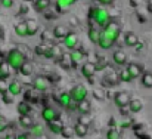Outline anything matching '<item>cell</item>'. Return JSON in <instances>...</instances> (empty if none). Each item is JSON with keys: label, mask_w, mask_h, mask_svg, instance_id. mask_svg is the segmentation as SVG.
I'll return each mask as SVG.
<instances>
[{"label": "cell", "mask_w": 152, "mask_h": 139, "mask_svg": "<svg viewBox=\"0 0 152 139\" xmlns=\"http://www.w3.org/2000/svg\"><path fill=\"white\" fill-rule=\"evenodd\" d=\"M95 67H96V71H103L106 67H108V61L105 56H99L98 61L95 62Z\"/></svg>", "instance_id": "obj_40"}, {"label": "cell", "mask_w": 152, "mask_h": 139, "mask_svg": "<svg viewBox=\"0 0 152 139\" xmlns=\"http://www.w3.org/2000/svg\"><path fill=\"white\" fill-rule=\"evenodd\" d=\"M19 124L24 127V129H30L33 124H34V120L31 118V115H19Z\"/></svg>", "instance_id": "obj_36"}, {"label": "cell", "mask_w": 152, "mask_h": 139, "mask_svg": "<svg viewBox=\"0 0 152 139\" xmlns=\"http://www.w3.org/2000/svg\"><path fill=\"white\" fill-rule=\"evenodd\" d=\"M133 47L136 49V52H143V50H145V43H142V42L139 40V42H137Z\"/></svg>", "instance_id": "obj_50"}, {"label": "cell", "mask_w": 152, "mask_h": 139, "mask_svg": "<svg viewBox=\"0 0 152 139\" xmlns=\"http://www.w3.org/2000/svg\"><path fill=\"white\" fill-rule=\"evenodd\" d=\"M58 62L61 64V67H62V68H66V70H68V68H72V65H71V61H69V56H65V55H62V56H61V59H59Z\"/></svg>", "instance_id": "obj_43"}, {"label": "cell", "mask_w": 152, "mask_h": 139, "mask_svg": "<svg viewBox=\"0 0 152 139\" xmlns=\"http://www.w3.org/2000/svg\"><path fill=\"white\" fill-rule=\"evenodd\" d=\"M140 83H142V86H143V88H146V89H152V73H149V71L142 73Z\"/></svg>", "instance_id": "obj_33"}, {"label": "cell", "mask_w": 152, "mask_h": 139, "mask_svg": "<svg viewBox=\"0 0 152 139\" xmlns=\"http://www.w3.org/2000/svg\"><path fill=\"white\" fill-rule=\"evenodd\" d=\"M93 96H95L98 101H102V99L105 98V92H103L102 89H95V90H93Z\"/></svg>", "instance_id": "obj_48"}, {"label": "cell", "mask_w": 152, "mask_h": 139, "mask_svg": "<svg viewBox=\"0 0 152 139\" xmlns=\"http://www.w3.org/2000/svg\"><path fill=\"white\" fill-rule=\"evenodd\" d=\"M112 59H114V64H117V65H120V67H123V65L127 64V55H126V52L121 50V49H118V50H115V52L112 53Z\"/></svg>", "instance_id": "obj_15"}, {"label": "cell", "mask_w": 152, "mask_h": 139, "mask_svg": "<svg viewBox=\"0 0 152 139\" xmlns=\"http://www.w3.org/2000/svg\"><path fill=\"white\" fill-rule=\"evenodd\" d=\"M43 132H45V127H43V124H40V123H34V124L30 127V135L34 136V138L43 136Z\"/></svg>", "instance_id": "obj_31"}, {"label": "cell", "mask_w": 152, "mask_h": 139, "mask_svg": "<svg viewBox=\"0 0 152 139\" xmlns=\"http://www.w3.org/2000/svg\"><path fill=\"white\" fill-rule=\"evenodd\" d=\"M130 99H132L130 98V93H127V92H118V93H115V96H114V102H115V105L118 108H126L129 105Z\"/></svg>", "instance_id": "obj_9"}, {"label": "cell", "mask_w": 152, "mask_h": 139, "mask_svg": "<svg viewBox=\"0 0 152 139\" xmlns=\"http://www.w3.org/2000/svg\"><path fill=\"white\" fill-rule=\"evenodd\" d=\"M10 74H12V68L7 65V62H6L4 59L0 61V79L7 80V79L10 77Z\"/></svg>", "instance_id": "obj_24"}, {"label": "cell", "mask_w": 152, "mask_h": 139, "mask_svg": "<svg viewBox=\"0 0 152 139\" xmlns=\"http://www.w3.org/2000/svg\"><path fill=\"white\" fill-rule=\"evenodd\" d=\"M3 139H15V135H6Z\"/></svg>", "instance_id": "obj_56"}, {"label": "cell", "mask_w": 152, "mask_h": 139, "mask_svg": "<svg viewBox=\"0 0 152 139\" xmlns=\"http://www.w3.org/2000/svg\"><path fill=\"white\" fill-rule=\"evenodd\" d=\"M22 76H25V77H28V76H31L33 73H34V67H33V64L31 62H28V61H25L24 64H22V67L18 70Z\"/></svg>", "instance_id": "obj_32"}, {"label": "cell", "mask_w": 152, "mask_h": 139, "mask_svg": "<svg viewBox=\"0 0 152 139\" xmlns=\"http://www.w3.org/2000/svg\"><path fill=\"white\" fill-rule=\"evenodd\" d=\"M89 19H92L98 27H103L108 21H111L109 18V12L103 7V6H92L89 9Z\"/></svg>", "instance_id": "obj_2"}, {"label": "cell", "mask_w": 152, "mask_h": 139, "mask_svg": "<svg viewBox=\"0 0 152 139\" xmlns=\"http://www.w3.org/2000/svg\"><path fill=\"white\" fill-rule=\"evenodd\" d=\"M106 139H123L121 130H118L117 127H109L106 132Z\"/></svg>", "instance_id": "obj_37"}, {"label": "cell", "mask_w": 152, "mask_h": 139, "mask_svg": "<svg viewBox=\"0 0 152 139\" xmlns=\"http://www.w3.org/2000/svg\"><path fill=\"white\" fill-rule=\"evenodd\" d=\"M71 22H72V25H78V22H77L75 18H71Z\"/></svg>", "instance_id": "obj_57"}, {"label": "cell", "mask_w": 152, "mask_h": 139, "mask_svg": "<svg viewBox=\"0 0 152 139\" xmlns=\"http://www.w3.org/2000/svg\"><path fill=\"white\" fill-rule=\"evenodd\" d=\"M137 42H139V36H137L136 33H133V31H127V33L124 34V43H126L127 46L133 47Z\"/></svg>", "instance_id": "obj_26"}, {"label": "cell", "mask_w": 152, "mask_h": 139, "mask_svg": "<svg viewBox=\"0 0 152 139\" xmlns=\"http://www.w3.org/2000/svg\"><path fill=\"white\" fill-rule=\"evenodd\" d=\"M72 129H74V136H78V138H84L89 133V126H86L83 123H78V121L75 123V126Z\"/></svg>", "instance_id": "obj_19"}, {"label": "cell", "mask_w": 152, "mask_h": 139, "mask_svg": "<svg viewBox=\"0 0 152 139\" xmlns=\"http://www.w3.org/2000/svg\"><path fill=\"white\" fill-rule=\"evenodd\" d=\"M99 34H101V28H99V27H95V25H90V27H89L87 37H89V40H90L93 45H98Z\"/></svg>", "instance_id": "obj_17"}, {"label": "cell", "mask_w": 152, "mask_h": 139, "mask_svg": "<svg viewBox=\"0 0 152 139\" xmlns=\"http://www.w3.org/2000/svg\"><path fill=\"white\" fill-rule=\"evenodd\" d=\"M43 15H45L48 19H55V18H56V13H55V12H53V13H50V12L45 10V12H43Z\"/></svg>", "instance_id": "obj_53"}, {"label": "cell", "mask_w": 152, "mask_h": 139, "mask_svg": "<svg viewBox=\"0 0 152 139\" xmlns=\"http://www.w3.org/2000/svg\"><path fill=\"white\" fill-rule=\"evenodd\" d=\"M148 10L152 13V1H149V3H148Z\"/></svg>", "instance_id": "obj_58"}, {"label": "cell", "mask_w": 152, "mask_h": 139, "mask_svg": "<svg viewBox=\"0 0 152 139\" xmlns=\"http://www.w3.org/2000/svg\"><path fill=\"white\" fill-rule=\"evenodd\" d=\"M24 101L28 102V104H37L40 101V96L36 95V92H31V90H27L24 93Z\"/></svg>", "instance_id": "obj_35"}, {"label": "cell", "mask_w": 152, "mask_h": 139, "mask_svg": "<svg viewBox=\"0 0 152 139\" xmlns=\"http://www.w3.org/2000/svg\"><path fill=\"white\" fill-rule=\"evenodd\" d=\"M34 9L39 13H43L45 10H48L50 7V0H34Z\"/></svg>", "instance_id": "obj_29"}, {"label": "cell", "mask_w": 152, "mask_h": 139, "mask_svg": "<svg viewBox=\"0 0 152 139\" xmlns=\"http://www.w3.org/2000/svg\"><path fill=\"white\" fill-rule=\"evenodd\" d=\"M59 135H61L62 138H65V139H71L72 136H74V129L69 127V126H64Z\"/></svg>", "instance_id": "obj_41"}, {"label": "cell", "mask_w": 152, "mask_h": 139, "mask_svg": "<svg viewBox=\"0 0 152 139\" xmlns=\"http://www.w3.org/2000/svg\"><path fill=\"white\" fill-rule=\"evenodd\" d=\"M115 0H98V3L102 4V6H109V4H112Z\"/></svg>", "instance_id": "obj_52"}, {"label": "cell", "mask_w": 152, "mask_h": 139, "mask_svg": "<svg viewBox=\"0 0 152 139\" xmlns=\"http://www.w3.org/2000/svg\"><path fill=\"white\" fill-rule=\"evenodd\" d=\"M40 115H42L43 121L49 123V121H52V120L58 118V111H56V110H55L53 107H49V105H46V107H45V108L42 110Z\"/></svg>", "instance_id": "obj_11"}, {"label": "cell", "mask_w": 152, "mask_h": 139, "mask_svg": "<svg viewBox=\"0 0 152 139\" xmlns=\"http://www.w3.org/2000/svg\"><path fill=\"white\" fill-rule=\"evenodd\" d=\"M68 93H69V96H71V99H72L74 104L81 102V101L87 99V96H89V90H87V88L84 85H75V86H72V89Z\"/></svg>", "instance_id": "obj_4"}, {"label": "cell", "mask_w": 152, "mask_h": 139, "mask_svg": "<svg viewBox=\"0 0 152 139\" xmlns=\"http://www.w3.org/2000/svg\"><path fill=\"white\" fill-rule=\"evenodd\" d=\"M134 124V121L132 120V118H129V117H126L121 123H120V127L121 129H132V126Z\"/></svg>", "instance_id": "obj_45"}, {"label": "cell", "mask_w": 152, "mask_h": 139, "mask_svg": "<svg viewBox=\"0 0 152 139\" xmlns=\"http://www.w3.org/2000/svg\"><path fill=\"white\" fill-rule=\"evenodd\" d=\"M4 61L7 62V65H9L12 70L18 71V70L22 67V64L27 61V56H25L18 47H13V49H10V50L6 53Z\"/></svg>", "instance_id": "obj_1"}, {"label": "cell", "mask_w": 152, "mask_h": 139, "mask_svg": "<svg viewBox=\"0 0 152 139\" xmlns=\"http://www.w3.org/2000/svg\"><path fill=\"white\" fill-rule=\"evenodd\" d=\"M50 88V82L48 80V77H43V76H37L34 80H33V89L39 93H45L49 90Z\"/></svg>", "instance_id": "obj_5"}, {"label": "cell", "mask_w": 152, "mask_h": 139, "mask_svg": "<svg viewBox=\"0 0 152 139\" xmlns=\"http://www.w3.org/2000/svg\"><path fill=\"white\" fill-rule=\"evenodd\" d=\"M1 101H3V104L10 105V104H13V102H15V96H13V95H10L9 92L1 93Z\"/></svg>", "instance_id": "obj_44"}, {"label": "cell", "mask_w": 152, "mask_h": 139, "mask_svg": "<svg viewBox=\"0 0 152 139\" xmlns=\"http://www.w3.org/2000/svg\"><path fill=\"white\" fill-rule=\"evenodd\" d=\"M7 126H9V123H7V120L0 114V133H3L6 129H7Z\"/></svg>", "instance_id": "obj_46"}, {"label": "cell", "mask_w": 152, "mask_h": 139, "mask_svg": "<svg viewBox=\"0 0 152 139\" xmlns=\"http://www.w3.org/2000/svg\"><path fill=\"white\" fill-rule=\"evenodd\" d=\"M115 43L114 42H111L109 39H106L105 36H102L99 34V40H98V46L101 47V49H105V50H108V49H111V47L114 46Z\"/></svg>", "instance_id": "obj_34"}, {"label": "cell", "mask_w": 152, "mask_h": 139, "mask_svg": "<svg viewBox=\"0 0 152 139\" xmlns=\"http://www.w3.org/2000/svg\"><path fill=\"white\" fill-rule=\"evenodd\" d=\"M101 34L105 36L106 39H109L111 42L115 43V42L118 40L120 34H121V27H120V24H118L117 21H108V22L102 27Z\"/></svg>", "instance_id": "obj_3"}, {"label": "cell", "mask_w": 152, "mask_h": 139, "mask_svg": "<svg viewBox=\"0 0 152 139\" xmlns=\"http://www.w3.org/2000/svg\"><path fill=\"white\" fill-rule=\"evenodd\" d=\"M13 31L18 37H28L27 34V25H25V21L24 22H18L13 25Z\"/></svg>", "instance_id": "obj_30"}, {"label": "cell", "mask_w": 152, "mask_h": 139, "mask_svg": "<svg viewBox=\"0 0 152 139\" xmlns=\"http://www.w3.org/2000/svg\"><path fill=\"white\" fill-rule=\"evenodd\" d=\"M48 47H49V45H46V43H42V45H37V46L34 47V53H36L37 56H45V53H46V50H48Z\"/></svg>", "instance_id": "obj_42"}, {"label": "cell", "mask_w": 152, "mask_h": 139, "mask_svg": "<svg viewBox=\"0 0 152 139\" xmlns=\"http://www.w3.org/2000/svg\"><path fill=\"white\" fill-rule=\"evenodd\" d=\"M117 76H118V80H120L121 83H130V82L133 80L132 76H130V73L127 71V68H126V70H121Z\"/></svg>", "instance_id": "obj_38"}, {"label": "cell", "mask_w": 152, "mask_h": 139, "mask_svg": "<svg viewBox=\"0 0 152 139\" xmlns=\"http://www.w3.org/2000/svg\"><path fill=\"white\" fill-rule=\"evenodd\" d=\"M25 25H27V34L28 36H36L39 33V22L36 19L25 21Z\"/></svg>", "instance_id": "obj_23"}, {"label": "cell", "mask_w": 152, "mask_h": 139, "mask_svg": "<svg viewBox=\"0 0 152 139\" xmlns=\"http://www.w3.org/2000/svg\"><path fill=\"white\" fill-rule=\"evenodd\" d=\"M129 111L130 113H140L142 111V108H143V102L140 101V99H130V102H129Z\"/></svg>", "instance_id": "obj_27"}, {"label": "cell", "mask_w": 152, "mask_h": 139, "mask_svg": "<svg viewBox=\"0 0 152 139\" xmlns=\"http://www.w3.org/2000/svg\"><path fill=\"white\" fill-rule=\"evenodd\" d=\"M75 3V0H56V10L59 13H64L66 9H69L72 4Z\"/></svg>", "instance_id": "obj_25"}, {"label": "cell", "mask_w": 152, "mask_h": 139, "mask_svg": "<svg viewBox=\"0 0 152 139\" xmlns=\"http://www.w3.org/2000/svg\"><path fill=\"white\" fill-rule=\"evenodd\" d=\"M15 139H30V135H27V133H18V135H15Z\"/></svg>", "instance_id": "obj_54"}, {"label": "cell", "mask_w": 152, "mask_h": 139, "mask_svg": "<svg viewBox=\"0 0 152 139\" xmlns=\"http://www.w3.org/2000/svg\"><path fill=\"white\" fill-rule=\"evenodd\" d=\"M7 92L10 93V95H13V96L21 95V93H22V85H21V82H18V80L10 82V83L7 85Z\"/></svg>", "instance_id": "obj_21"}, {"label": "cell", "mask_w": 152, "mask_h": 139, "mask_svg": "<svg viewBox=\"0 0 152 139\" xmlns=\"http://www.w3.org/2000/svg\"><path fill=\"white\" fill-rule=\"evenodd\" d=\"M0 6L3 9H10L13 6V0H0Z\"/></svg>", "instance_id": "obj_47"}, {"label": "cell", "mask_w": 152, "mask_h": 139, "mask_svg": "<svg viewBox=\"0 0 152 139\" xmlns=\"http://www.w3.org/2000/svg\"><path fill=\"white\" fill-rule=\"evenodd\" d=\"M132 129H133L134 135L139 139H152V135L149 133V130L146 129L145 124H140V123H139V124H133Z\"/></svg>", "instance_id": "obj_10"}, {"label": "cell", "mask_w": 152, "mask_h": 139, "mask_svg": "<svg viewBox=\"0 0 152 139\" xmlns=\"http://www.w3.org/2000/svg\"><path fill=\"white\" fill-rule=\"evenodd\" d=\"M118 76L115 74V73H108V74H105L103 77H102L101 83L103 86H106V88H114L115 85H118Z\"/></svg>", "instance_id": "obj_13"}, {"label": "cell", "mask_w": 152, "mask_h": 139, "mask_svg": "<svg viewBox=\"0 0 152 139\" xmlns=\"http://www.w3.org/2000/svg\"><path fill=\"white\" fill-rule=\"evenodd\" d=\"M7 80H3V79H0V95L1 93H6L7 92Z\"/></svg>", "instance_id": "obj_49"}, {"label": "cell", "mask_w": 152, "mask_h": 139, "mask_svg": "<svg viewBox=\"0 0 152 139\" xmlns=\"http://www.w3.org/2000/svg\"><path fill=\"white\" fill-rule=\"evenodd\" d=\"M58 104L64 108V110H68V111H74L75 110V104L72 102L71 96L68 92H62L58 96Z\"/></svg>", "instance_id": "obj_6"}, {"label": "cell", "mask_w": 152, "mask_h": 139, "mask_svg": "<svg viewBox=\"0 0 152 139\" xmlns=\"http://www.w3.org/2000/svg\"><path fill=\"white\" fill-rule=\"evenodd\" d=\"M69 56V61H71V65H72V68H77L78 67V64L80 62H83V59H84V50L83 49H72L71 50V53L68 55Z\"/></svg>", "instance_id": "obj_8"}, {"label": "cell", "mask_w": 152, "mask_h": 139, "mask_svg": "<svg viewBox=\"0 0 152 139\" xmlns=\"http://www.w3.org/2000/svg\"><path fill=\"white\" fill-rule=\"evenodd\" d=\"M62 55H64V50H62V47L61 46H58V45H49L48 50H46V53H45V58L59 61Z\"/></svg>", "instance_id": "obj_7"}, {"label": "cell", "mask_w": 152, "mask_h": 139, "mask_svg": "<svg viewBox=\"0 0 152 139\" xmlns=\"http://www.w3.org/2000/svg\"><path fill=\"white\" fill-rule=\"evenodd\" d=\"M69 31H68V28L65 27V25H62V24H59V25H55V28L52 30V34H53V37L55 39H58V40H62L66 34H68Z\"/></svg>", "instance_id": "obj_16"}, {"label": "cell", "mask_w": 152, "mask_h": 139, "mask_svg": "<svg viewBox=\"0 0 152 139\" xmlns=\"http://www.w3.org/2000/svg\"><path fill=\"white\" fill-rule=\"evenodd\" d=\"M75 111H78L80 115H87L90 113V102L87 99H84L81 102H77L75 104Z\"/></svg>", "instance_id": "obj_18"}, {"label": "cell", "mask_w": 152, "mask_h": 139, "mask_svg": "<svg viewBox=\"0 0 152 139\" xmlns=\"http://www.w3.org/2000/svg\"><path fill=\"white\" fill-rule=\"evenodd\" d=\"M62 42H64V46L66 47V49L72 50V49H75L77 45H78V36H77L75 33H68V34L62 39Z\"/></svg>", "instance_id": "obj_12"}, {"label": "cell", "mask_w": 152, "mask_h": 139, "mask_svg": "<svg viewBox=\"0 0 152 139\" xmlns=\"http://www.w3.org/2000/svg\"><path fill=\"white\" fill-rule=\"evenodd\" d=\"M81 74L86 77V79H89V77H93L95 74H96V67H95V62H84L83 65H81Z\"/></svg>", "instance_id": "obj_14"}, {"label": "cell", "mask_w": 152, "mask_h": 139, "mask_svg": "<svg viewBox=\"0 0 152 139\" xmlns=\"http://www.w3.org/2000/svg\"><path fill=\"white\" fill-rule=\"evenodd\" d=\"M62 127H64V123L59 118H55V120H52V121L48 123V129L50 130L52 133H55V135H59L61 130H62Z\"/></svg>", "instance_id": "obj_20"}, {"label": "cell", "mask_w": 152, "mask_h": 139, "mask_svg": "<svg viewBox=\"0 0 152 139\" xmlns=\"http://www.w3.org/2000/svg\"><path fill=\"white\" fill-rule=\"evenodd\" d=\"M127 71L130 73L132 79H137L139 76H142V67L139 64H136V62H130L127 65Z\"/></svg>", "instance_id": "obj_22"}, {"label": "cell", "mask_w": 152, "mask_h": 139, "mask_svg": "<svg viewBox=\"0 0 152 139\" xmlns=\"http://www.w3.org/2000/svg\"><path fill=\"white\" fill-rule=\"evenodd\" d=\"M78 123H83V124L89 126V124H90V118H87L86 115H81V117H80V120H78Z\"/></svg>", "instance_id": "obj_51"}, {"label": "cell", "mask_w": 152, "mask_h": 139, "mask_svg": "<svg viewBox=\"0 0 152 139\" xmlns=\"http://www.w3.org/2000/svg\"><path fill=\"white\" fill-rule=\"evenodd\" d=\"M42 42L43 43H46V45H53V40H55V37H53V34H52V31L49 30H45L43 33H42Z\"/></svg>", "instance_id": "obj_39"}, {"label": "cell", "mask_w": 152, "mask_h": 139, "mask_svg": "<svg viewBox=\"0 0 152 139\" xmlns=\"http://www.w3.org/2000/svg\"><path fill=\"white\" fill-rule=\"evenodd\" d=\"M1 36H3V31H1V28H0V37H1Z\"/></svg>", "instance_id": "obj_59"}, {"label": "cell", "mask_w": 152, "mask_h": 139, "mask_svg": "<svg viewBox=\"0 0 152 139\" xmlns=\"http://www.w3.org/2000/svg\"><path fill=\"white\" fill-rule=\"evenodd\" d=\"M31 110H33L31 104H28V102H25V101H21V102L18 104V107H16V111H18L19 115H28V114L31 113Z\"/></svg>", "instance_id": "obj_28"}, {"label": "cell", "mask_w": 152, "mask_h": 139, "mask_svg": "<svg viewBox=\"0 0 152 139\" xmlns=\"http://www.w3.org/2000/svg\"><path fill=\"white\" fill-rule=\"evenodd\" d=\"M108 124H109V127H117V121H115V118H114V117H111V118H109V121H108Z\"/></svg>", "instance_id": "obj_55"}, {"label": "cell", "mask_w": 152, "mask_h": 139, "mask_svg": "<svg viewBox=\"0 0 152 139\" xmlns=\"http://www.w3.org/2000/svg\"><path fill=\"white\" fill-rule=\"evenodd\" d=\"M75 1H77V0H75Z\"/></svg>", "instance_id": "obj_60"}]
</instances>
